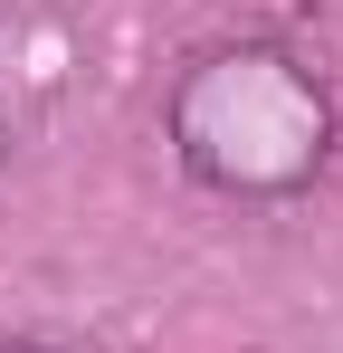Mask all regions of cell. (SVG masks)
I'll return each instance as SVG.
<instances>
[{
	"label": "cell",
	"mask_w": 343,
	"mask_h": 353,
	"mask_svg": "<svg viewBox=\"0 0 343 353\" xmlns=\"http://www.w3.org/2000/svg\"><path fill=\"white\" fill-rule=\"evenodd\" d=\"M172 143L210 191L277 201L305 191L334 153V105L286 48H220L181 77L172 96Z\"/></svg>",
	"instance_id": "cell-1"
},
{
	"label": "cell",
	"mask_w": 343,
	"mask_h": 353,
	"mask_svg": "<svg viewBox=\"0 0 343 353\" xmlns=\"http://www.w3.org/2000/svg\"><path fill=\"white\" fill-rule=\"evenodd\" d=\"M0 163H10V115H0Z\"/></svg>",
	"instance_id": "cell-2"
},
{
	"label": "cell",
	"mask_w": 343,
	"mask_h": 353,
	"mask_svg": "<svg viewBox=\"0 0 343 353\" xmlns=\"http://www.w3.org/2000/svg\"><path fill=\"white\" fill-rule=\"evenodd\" d=\"M0 353H48V344H0Z\"/></svg>",
	"instance_id": "cell-3"
}]
</instances>
